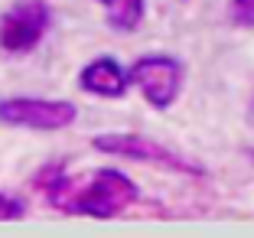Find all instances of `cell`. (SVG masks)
I'll return each mask as SVG.
<instances>
[{
  "mask_svg": "<svg viewBox=\"0 0 254 238\" xmlns=\"http://www.w3.org/2000/svg\"><path fill=\"white\" fill-rule=\"evenodd\" d=\"M140 199V189L127 173L114 170V166H101L95 176L78 189H68L62 196L59 209L68 216H88V219H114L121 216L127 206H134Z\"/></svg>",
  "mask_w": 254,
  "mask_h": 238,
  "instance_id": "obj_1",
  "label": "cell"
},
{
  "mask_svg": "<svg viewBox=\"0 0 254 238\" xmlns=\"http://www.w3.org/2000/svg\"><path fill=\"white\" fill-rule=\"evenodd\" d=\"M127 79L153 111H166L176 104L183 85H186V66L180 56H170V52H147L130 62Z\"/></svg>",
  "mask_w": 254,
  "mask_h": 238,
  "instance_id": "obj_2",
  "label": "cell"
},
{
  "mask_svg": "<svg viewBox=\"0 0 254 238\" xmlns=\"http://www.w3.org/2000/svg\"><path fill=\"white\" fill-rule=\"evenodd\" d=\"M78 108L65 98H36V95H10L0 98V124L26 127V131H65L75 124Z\"/></svg>",
  "mask_w": 254,
  "mask_h": 238,
  "instance_id": "obj_3",
  "label": "cell"
},
{
  "mask_svg": "<svg viewBox=\"0 0 254 238\" xmlns=\"http://www.w3.org/2000/svg\"><path fill=\"white\" fill-rule=\"evenodd\" d=\"M91 147L101 150V154H111V157H124V160H137V163H153V166H163L170 173H183V176H205L199 163L186 160V157L173 154L170 147L150 141L143 134H95L91 137Z\"/></svg>",
  "mask_w": 254,
  "mask_h": 238,
  "instance_id": "obj_4",
  "label": "cell"
},
{
  "mask_svg": "<svg viewBox=\"0 0 254 238\" xmlns=\"http://www.w3.org/2000/svg\"><path fill=\"white\" fill-rule=\"evenodd\" d=\"M53 26V7L46 0H16L0 16V49L7 56H30Z\"/></svg>",
  "mask_w": 254,
  "mask_h": 238,
  "instance_id": "obj_5",
  "label": "cell"
},
{
  "mask_svg": "<svg viewBox=\"0 0 254 238\" xmlns=\"http://www.w3.org/2000/svg\"><path fill=\"white\" fill-rule=\"evenodd\" d=\"M78 88L95 98H124L130 88V79H127V69L114 56H95L78 72Z\"/></svg>",
  "mask_w": 254,
  "mask_h": 238,
  "instance_id": "obj_6",
  "label": "cell"
},
{
  "mask_svg": "<svg viewBox=\"0 0 254 238\" xmlns=\"http://www.w3.org/2000/svg\"><path fill=\"white\" fill-rule=\"evenodd\" d=\"M33 189H39V193L53 202V206H59L62 196L72 189V179H68L65 160H46V163L36 170V176H33Z\"/></svg>",
  "mask_w": 254,
  "mask_h": 238,
  "instance_id": "obj_7",
  "label": "cell"
},
{
  "mask_svg": "<svg viewBox=\"0 0 254 238\" xmlns=\"http://www.w3.org/2000/svg\"><path fill=\"white\" fill-rule=\"evenodd\" d=\"M108 13V26L118 33H134L147 16V0H101Z\"/></svg>",
  "mask_w": 254,
  "mask_h": 238,
  "instance_id": "obj_8",
  "label": "cell"
},
{
  "mask_svg": "<svg viewBox=\"0 0 254 238\" xmlns=\"http://www.w3.org/2000/svg\"><path fill=\"white\" fill-rule=\"evenodd\" d=\"M26 199H20L16 193H7V189H0V222H20L26 219Z\"/></svg>",
  "mask_w": 254,
  "mask_h": 238,
  "instance_id": "obj_9",
  "label": "cell"
},
{
  "mask_svg": "<svg viewBox=\"0 0 254 238\" xmlns=\"http://www.w3.org/2000/svg\"><path fill=\"white\" fill-rule=\"evenodd\" d=\"M228 16L241 30H254V0H228Z\"/></svg>",
  "mask_w": 254,
  "mask_h": 238,
  "instance_id": "obj_10",
  "label": "cell"
},
{
  "mask_svg": "<svg viewBox=\"0 0 254 238\" xmlns=\"http://www.w3.org/2000/svg\"><path fill=\"white\" fill-rule=\"evenodd\" d=\"M248 118H251V124H254V95H251V101H248Z\"/></svg>",
  "mask_w": 254,
  "mask_h": 238,
  "instance_id": "obj_11",
  "label": "cell"
},
{
  "mask_svg": "<svg viewBox=\"0 0 254 238\" xmlns=\"http://www.w3.org/2000/svg\"><path fill=\"white\" fill-rule=\"evenodd\" d=\"M251 160H254V150H251Z\"/></svg>",
  "mask_w": 254,
  "mask_h": 238,
  "instance_id": "obj_12",
  "label": "cell"
}]
</instances>
